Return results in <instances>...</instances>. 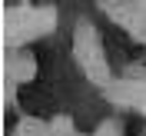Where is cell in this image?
Here are the masks:
<instances>
[{"mask_svg":"<svg viewBox=\"0 0 146 136\" xmlns=\"http://www.w3.org/2000/svg\"><path fill=\"white\" fill-rule=\"evenodd\" d=\"M96 136H123V126H119V119H106L100 126V133Z\"/></svg>","mask_w":146,"mask_h":136,"instance_id":"cell-1","label":"cell"}]
</instances>
